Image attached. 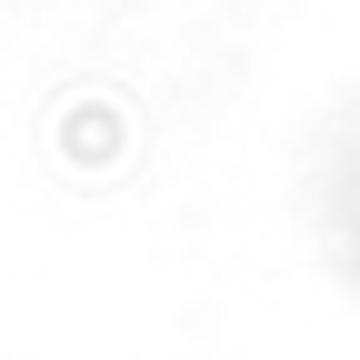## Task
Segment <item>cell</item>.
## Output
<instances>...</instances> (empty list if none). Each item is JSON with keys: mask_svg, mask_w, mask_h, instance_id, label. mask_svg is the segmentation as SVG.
<instances>
[{"mask_svg": "<svg viewBox=\"0 0 360 360\" xmlns=\"http://www.w3.org/2000/svg\"><path fill=\"white\" fill-rule=\"evenodd\" d=\"M330 250H340V270L360 281V130H350V150L330 160Z\"/></svg>", "mask_w": 360, "mask_h": 360, "instance_id": "1", "label": "cell"}]
</instances>
